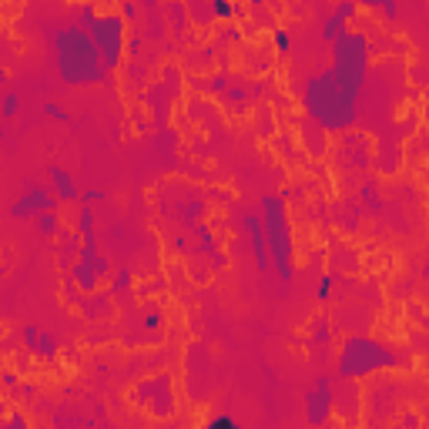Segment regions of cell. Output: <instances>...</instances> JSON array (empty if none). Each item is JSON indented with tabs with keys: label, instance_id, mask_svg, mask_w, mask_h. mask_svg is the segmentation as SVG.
Segmentation results:
<instances>
[{
	"label": "cell",
	"instance_id": "obj_1",
	"mask_svg": "<svg viewBox=\"0 0 429 429\" xmlns=\"http://www.w3.org/2000/svg\"><path fill=\"white\" fill-rule=\"evenodd\" d=\"M359 94L362 91L349 88L345 81L336 77L332 67L316 71L302 84V108L328 135H345L359 121Z\"/></svg>",
	"mask_w": 429,
	"mask_h": 429
},
{
	"label": "cell",
	"instance_id": "obj_2",
	"mask_svg": "<svg viewBox=\"0 0 429 429\" xmlns=\"http://www.w3.org/2000/svg\"><path fill=\"white\" fill-rule=\"evenodd\" d=\"M47 44H51V64L54 71L61 74L64 84L71 88H94L101 84L108 71L101 64V54L94 47V40L84 27L77 24H64L57 30L47 34Z\"/></svg>",
	"mask_w": 429,
	"mask_h": 429
},
{
	"label": "cell",
	"instance_id": "obj_3",
	"mask_svg": "<svg viewBox=\"0 0 429 429\" xmlns=\"http://www.w3.org/2000/svg\"><path fill=\"white\" fill-rule=\"evenodd\" d=\"M399 366H403L399 353L392 345H386L382 339H376V336H366V332L345 336L339 355H336V376H342L345 382L349 379L379 376V372H389V369Z\"/></svg>",
	"mask_w": 429,
	"mask_h": 429
},
{
	"label": "cell",
	"instance_id": "obj_4",
	"mask_svg": "<svg viewBox=\"0 0 429 429\" xmlns=\"http://www.w3.org/2000/svg\"><path fill=\"white\" fill-rule=\"evenodd\" d=\"M258 214H262V228H265V245H268V258H272V272L278 275L282 285H289L295 272V235H292V222H289V208L282 195H262L258 202Z\"/></svg>",
	"mask_w": 429,
	"mask_h": 429
},
{
	"label": "cell",
	"instance_id": "obj_5",
	"mask_svg": "<svg viewBox=\"0 0 429 429\" xmlns=\"http://www.w3.org/2000/svg\"><path fill=\"white\" fill-rule=\"evenodd\" d=\"M332 51V71L339 81H345L349 88L362 91L369 77V64H372V47H369V38L359 34V30H345L342 38H336L328 44Z\"/></svg>",
	"mask_w": 429,
	"mask_h": 429
},
{
	"label": "cell",
	"instance_id": "obj_6",
	"mask_svg": "<svg viewBox=\"0 0 429 429\" xmlns=\"http://www.w3.org/2000/svg\"><path fill=\"white\" fill-rule=\"evenodd\" d=\"M94 47L101 54V64L108 74H114L125 64V44H127V21L118 11L98 13V21L88 27Z\"/></svg>",
	"mask_w": 429,
	"mask_h": 429
},
{
	"label": "cell",
	"instance_id": "obj_7",
	"mask_svg": "<svg viewBox=\"0 0 429 429\" xmlns=\"http://www.w3.org/2000/svg\"><path fill=\"white\" fill-rule=\"evenodd\" d=\"M302 409H305V423L309 426H326L332 419V409H336V389H332V376H316L312 389L305 392L302 399Z\"/></svg>",
	"mask_w": 429,
	"mask_h": 429
},
{
	"label": "cell",
	"instance_id": "obj_8",
	"mask_svg": "<svg viewBox=\"0 0 429 429\" xmlns=\"http://www.w3.org/2000/svg\"><path fill=\"white\" fill-rule=\"evenodd\" d=\"M51 208H57V195H54L47 185L30 181L24 195L11 205V218H17V222H27V218H30V222H34L40 212H51Z\"/></svg>",
	"mask_w": 429,
	"mask_h": 429
},
{
	"label": "cell",
	"instance_id": "obj_9",
	"mask_svg": "<svg viewBox=\"0 0 429 429\" xmlns=\"http://www.w3.org/2000/svg\"><path fill=\"white\" fill-rule=\"evenodd\" d=\"M164 386H171V379L168 376L148 379V382H141L138 389H135V399H138L141 406H148L154 416H171V413H175V396H171V389L161 396Z\"/></svg>",
	"mask_w": 429,
	"mask_h": 429
},
{
	"label": "cell",
	"instance_id": "obj_10",
	"mask_svg": "<svg viewBox=\"0 0 429 429\" xmlns=\"http://www.w3.org/2000/svg\"><path fill=\"white\" fill-rule=\"evenodd\" d=\"M241 225L248 231V241H252V255H255V265L262 275L272 272V258H268V245H265V228H262V214L258 212H245L241 214Z\"/></svg>",
	"mask_w": 429,
	"mask_h": 429
},
{
	"label": "cell",
	"instance_id": "obj_11",
	"mask_svg": "<svg viewBox=\"0 0 429 429\" xmlns=\"http://www.w3.org/2000/svg\"><path fill=\"white\" fill-rule=\"evenodd\" d=\"M355 13H359V4H355V0H339L336 11L322 21V44H332L336 38H342V34L349 30Z\"/></svg>",
	"mask_w": 429,
	"mask_h": 429
},
{
	"label": "cell",
	"instance_id": "obj_12",
	"mask_svg": "<svg viewBox=\"0 0 429 429\" xmlns=\"http://www.w3.org/2000/svg\"><path fill=\"white\" fill-rule=\"evenodd\" d=\"M47 181H51L57 202H67V205L81 202V188H77L74 175H71L67 168H61V164H47Z\"/></svg>",
	"mask_w": 429,
	"mask_h": 429
},
{
	"label": "cell",
	"instance_id": "obj_13",
	"mask_svg": "<svg viewBox=\"0 0 429 429\" xmlns=\"http://www.w3.org/2000/svg\"><path fill=\"white\" fill-rule=\"evenodd\" d=\"M67 275L74 278V285L84 292V295H94V292H98V285H101V275H98V272H94V265H91L88 258H81V255H77L74 262L67 265Z\"/></svg>",
	"mask_w": 429,
	"mask_h": 429
},
{
	"label": "cell",
	"instance_id": "obj_14",
	"mask_svg": "<svg viewBox=\"0 0 429 429\" xmlns=\"http://www.w3.org/2000/svg\"><path fill=\"white\" fill-rule=\"evenodd\" d=\"M191 231H195V235H198V252L202 255H208V258H212L214 265H225V255L218 252V241H214V231H212V225H208V222H195V225H191Z\"/></svg>",
	"mask_w": 429,
	"mask_h": 429
},
{
	"label": "cell",
	"instance_id": "obj_15",
	"mask_svg": "<svg viewBox=\"0 0 429 429\" xmlns=\"http://www.w3.org/2000/svg\"><path fill=\"white\" fill-rule=\"evenodd\" d=\"M359 205H362L369 214H382V208H386V205H382V195H379V185L372 178H366V181L359 185Z\"/></svg>",
	"mask_w": 429,
	"mask_h": 429
},
{
	"label": "cell",
	"instance_id": "obj_16",
	"mask_svg": "<svg viewBox=\"0 0 429 429\" xmlns=\"http://www.w3.org/2000/svg\"><path fill=\"white\" fill-rule=\"evenodd\" d=\"M34 228H38L44 239H57L64 228H61V214H57V208H51V212H40L38 218H34Z\"/></svg>",
	"mask_w": 429,
	"mask_h": 429
},
{
	"label": "cell",
	"instance_id": "obj_17",
	"mask_svg": "<svg viewBox=\"0 0 429 429\" xmlns=\"http://www.w3.org/2000/svg\"><path fill=\"white\" fill-rule=\"evenodd\" d=\"M175 218H178V222H181V225H195V222H202V214L205 212H208V205H205L202 202V198H195V202H185V205H178V208H175Z\"/></svg>",
	"mask_w": 429,
	"mask_h": 429
},
{
	"label": "cell",
	"instance_id": "obj_18",
	"mask_svg": "<svg viewBox=\"0 0 429 429\" xmlns=\"http://www.w3.org/2000/svg\"><path fill=\"white\" fill-rule=\"evenodd\" d=\"M366 11H379L386 21H399V0H355Z\"/></svg>",
	"mask_w": 429,
	"mask_h": 429
},
{
	"label": "cell",
	"instance_id": "obj_19",
	"mask_svg": "<svg viewBox=\"0 0 429 429\" xmlns=\"http://www.w3.org/2000/svg\"><path fill=\"white\" fill-rule=\"evenodd\" d=\"M77 248H81V241H77L74 235H67V231H61V235H57V252H61V265L64 268H67L77 258Z\"/></svg>",
	"mask_w": 429,
	"mask_h": 429
},
{
	"label": "cell",
	"instance_id": "obj_20",
	"mask_svg": "<svg viewBox=\"0 0 429 429\" xmlns=\"http://www.w3.org/2000/svg\"><path fill=\"white\" fill-rule=\"evenodd\" d=\"M135 285V272L131 268H114L111 272V295H127Z\"/></svg>",
	"mask_w": 429,
	"mask_h": 429
},
{
	"label": "cell",
	"instance_id": "obj_21",
	"mask_svg": "<svg viewBox=\"0 0 429 429\" xmlns=\"http://www.w3.org/2000/svg\"><path fill=\"white\" fill-rule=\"evenodd\" d=\"M328 339H332V322H328V319H316V322H312V336H309L305 345H309V349H319V345H326Z\"/></svg>",
	"mask_w": 429,
	"mask_h": 429
},
{
	"label": "cell",
	"instance_id": "obj_22",
	"mask_svg": "<svg viewBox=\"0 0 429 429\" xmlns=\"http://www.w3.org/2000/svg\"><path fill=\"white\" fill-rule=\"evenodd\" d=\"M40 111H44V118H51V121H57V125H71V121H74V114L57 101H44L40 104Z\"/></svg>",
	"mask_w": 429,
	"mask_h": 429
},
{
	"label": "cell",
	"instance_id": "obj_23",
	"mask_svg": "<svg viewBox=\"0 0 429 429\" xmlns=\"http://www.w3.org/2000/svg\"><path fill=\"white\" fill-rule=\"evenodd\" d=\"M57 353H61V342L54 339V336H47V332H40L38 345H34V355H40V359H57Z\"/></svg>",
	"mask_w": 429,
	"mask_h": 429
},
{
	"label": "cell",
	"instance_id": "obj_24",
	"mask_svg": "<svg viewBox=\"0 0 429 429\" xmlns=\"http://www.w3.org/2000/svg\"><path fill=\"white\" fill-rule=\"evenodd\" d=\"M21 114V94L17 91H7L4 101H0V121H13Z\"/></svg>",
	"mask_w": 429,
	"mask_h": 429
},
{
	"label": "cell",
	"instance_id": "obj_25",
	"mask_svg": "<svg viewBox=\"0 0 429 429\" xmlns=\"http://www.w3.org/2000/svg\"><path fill=\"white\" fill-rule=\"evenodd\" d=\"M94 21H98V7H94L91 0H84V4H77V11H74V24L88 30V27L94 24Z\"/></svg>",
	"mask_w": 429,
	"mask_h": 429
},
{
	"label": "cell",
	"instance_id": "obj_26",
	"mask_svg": "<svg viewBox=\"0 0 429 429\" xmlns=\"http://www.w3.org/2000/svg\"><path fill=\"white\" fill-rule=\"evenodd\" d=\"M81 309H84V312H88L91 319H98V316H108V312H111V302H108V295H98V305H91L88 299H81Z\"/></svg>",
	"mask_w": 429,
	"mask_h": 429
},
{
	"label": "cell",
	"instance_id": "obj_27",
	"mask_svg": "<svg viewBox=\"0 0 429 429\" xmlns=\"http://www.w3.org/2000/svg\"><path fill=\"white\" fill-rule=\"evenodd\" d=\"M272 40H275L278 57H289V54H292V38H289V30H285V27H275V30H272Z\"/></svg>",
	"mask_w": 429,
	"mask_h": 429
},
{
	"label": "cell",
	"instance_id": "obj_28",
	"mask_svg": "<svg viewBox=\"0 0 429 429\" xmlns=\"http://www.w3.org/2000/svg\"><path fill=\"white\" fill-rule=\"evenodd\" d=\"M101 202H108V191L104 188H81V202L77 205H91L94 208V205H101Z\"/></svg>",
	"mask_w": 429,
	"mask_h": 429
},
{
	"label": "cell",
	"instance_id": "obj_29",
	"mask_svg": "<svg viewBox=\"0 0 429 429\" xmlns=\"http://www.w3.org/2000/svg\"><path fill=\"white\" fill-rule=\"evenodd\" d=\"M40 339V328L34 326V322H27V326H21V342L27 345V353H34V345H38Z\"/></svg>",
	"mask_w": 429,
	"mask_h": 429
},
{
	"label": "cell",
	"instance_id": "obj_30",
	"mask_svg": "<svg viewBox=\"0 0 429 429\" xmlns=\"http://www.w3.org/2000/svg\"><path fill=\"white\" fill-rule=\"evenodd\" d=\"M359 222H362V205L349 202V205H345V228H349V231H355V228H359Z\"/></svg>",
	"mask_w": 429,
	"mask_h": 429
},
{
	"label": "cell",
	"instance_id": "obj_31",
	"mask_svg": "<svg viewBox=\"0 0 429 429\" xmlns=\"http://www.w3.org/2000/svg\"><path fill=\"white\" fill-rule=\"evenodd\" d=\"M332 285H336V275H332V272L319 278V285H316V299H319V302H328V299H332Z\"/></svg>",
	"mask_w": 429,
	"mask_h": 429
},
{
	"label": "cell",
	"instance_id": "obj_32",
	"mask_svg": "<svg viewBox=\"0 0 429 429\" xmlns=\"http://www.w3.org/2000/svg\"><path fill=\"white\" fill-rule=\"evenodd\" d=\"M212 13L218 21H228L235 13V7H231V0H212Z\"/></svg>",
	"mask_w": 429,
	"mask_h": 429
},
{
	"label": "cell",
	"instance_id": "obj_33",
	"mask_svg": "<svg viewBox=\"0 0 429 429\" xmlns=\"http://www.w3.org/2000/svg\"><path fill=\"white\" fill-rule=\"evenodd\" d=\"M208 426H228V429H235V426H239V419L228 416V413H212V416H208Z\"/></svg>",
	"mask_w": 429,
	"mask_h": 429
},
{
	"label": "cell",
	"instance_id": "obj_34",
	"mask_svg": "<svg viewBox=\"0 0 429 429\" xmlns=\"http://www.w3.org/2000/svg\"><path fill=\"white\" fill-rule=\"evenodd\" d=\"M168 13H171V21H175V30H185V7H181L178 0L168 7Z\"/></svg>",
	"mask_w": 429,
	"mask_h": 429
},
{
	"label": "cell",
	"instance_id": "obj_35",
	"mask_svg": "<svg viewBox=\"0 0 429 429\" xmlns=\"http://www.w3.org/2000/svg\"><path fill=\"white\" fill-rule=\"evenodd\" d=\"M141 44H144V40H141V34H131V38H127V44H125V57H138Z\"/></svg>",
	"mask_w": 429,
	"mask_h": 429
},
{
	"label": "cell",
	"instance_id": "obj_36",
	"mask_svg": "<svg viewBox=\"0 0 429 429\" xmlns=\"http://www.w3.org/2000/svg\"><path fill=\"white\" fill-rule=\"evenodd\" d=\"M225 88H228V74H214L208 81V91H214V94H225Z\"/></svg>",
	"mask_w": 429,
	"mask_h": 429
},
{
	"label": "cell",
	"instance_id": "obj_37",
	"mask_svg": "<svg viewBox=\"0 0 429 429\" xmlns=\"http://www.w3.org/2000/svg\"><path fill=\"white\" fill-rule=\"evenodd\" d=\"M225 98H228L231 104H239V101H245V98H248V91L235 84V88H225Z\"/></svg>",
	"mask_w": 429,
	"mask_h": 429
},
{
	"label": "cell",
	"instance_id": "obj_38",
	"mask_svg": "<svg viewBox=\"0 0 429 429\" xmlns=\"http://www.w3.org/2000/svg\"><path fill=\"white\" fill-rule=\"evenodd\" d=\"M0 426H13V429H24V426H27V419L21 416V413H13V416L0 419Z\"/></svg>",
	"mask_w": 429,
	"mask_h": 429
},
{
	"label": "cell",
	"instance_id": "obj_39",
	"mask_svg": "<svg viewBox=\"0 0 429 429\" xmlns=\"http://www.w3.org/2000/svg\"><path fill=\"white\" fill-rule=\"evenodd\" d=\"M121 17H125V21H135V17H138V7H135L131 0H121Z\"/></svg>",
	"mask_w": 429,
	"mask_h": 429
},
{
	"label": "cell",
	"instance_id": "obj_40",
	"mask_svg": "<svg viewBox=\"0 0 429 429\" xmlns=\"http://www.w3.org/2000/svg\"><path fill=\"white\" fill-rule=\"evenodd\" d=\"M7 81H11V74H7V71L0 67V84H7Z\"/></svg>",
	"mask_w": 429,
	"mask_h": 429
},
{
	"label": "cell",
	"instance_id": "obj_41",
	"mask_svg": "<svg viewBox=\"0 0 429 429\" xmlns=\"http://www.w3.org/2000/svg\"><path fill=\"white\" fill-rule=\"evenodd\" d=\"M4 135H7V127H4V121H0V141H4Z\"/></svg>",
	"mask_w": 429,
	"mask_h": 429
}]
</instances>
